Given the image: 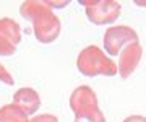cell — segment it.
I'll return each mask as SVG.
<instances>
[{
	"label": "cell",
	"instance_id": "1",
	"mask_svg": "<svg viewBox=\"0 0 146 122\" xmlns=\"http://www.w3.org/2000/svg\"><path fill=\"white\" fill-rule=\"evenodd\" d=\"M21 15L33 21L34 34L39 43L50 44L58 37L62 25L47 2H25L21 5Z\"/></svg>",
	"mask_w": 146,
	"mask_h": 122
},
{
	"label": "cell",
	"instance_id": "14",
	"mask_svg": "<svg viewBox=\"0 0 146 122\" xmlns=\"http://www.w3.org/2000/svg\"><path fill=\"white\" fill-rule=\"evenodd\" d=\"M123 122H146V117L135 114V116H128L127 119H123Z\"/></svg>",
	"mask_w": 146,
	"mask_h": 122
},
{
	"label": "cell",
	"instance_id": "5",
	"mask_svg": "<svg viewBox=\"0 0 146 122\" xmlns=\"http://www.w3.org/2000/svg\"><path fill=\"white\" fill-rule=\"evenodd\" d=\"M141 57H143V47L140 43H133L127 46L119 55V62H117V69H119L120 77L125 80L128 78L133 72L136 70L140 64Z\"/></svg>",
	"mask_w": 146,
	"mask_h": 122
},
{
	"label": "cell",
	"instance_id": "13",
	"mask_svg": "<svg viewBox=\"0 0 146 122\" xmlns=\"http://www.w3.org/2000/svg\"><path fill=\"white\" fill-rule=\"evenodd\" d=\"M0 81H3V83H7V85H13V83H15L13 78H11V75L8 73L2 65H0Z\"/></svg>",
	"mask_w": 146,
	"mask_h": 122
},
{
	"label": "cell",
	"instance_id": "8",
	"mask_svg": "<svg viewBox=\"0 0 146 122\" xmlns=\"http://www.w3.org/2000/svg\"><path fill=\"white\" fill-rule=\"evenodd\" d=\"M0 34L7 37L13 46H18L21 41V31L18 23H15L11 18H2L0 20Z\"/></svg>",
	"mask_w": 146,
	"mask_h": 122
},
{
	"label": "cell",
	"instance_id": "3",
	"mask_svg": "<svg viewBox=\"0 0 146 122\" xmlns=\"http://www.w3.org/2000/svg\"><path fill=\"white\" fill-rule=\"evenodd\" d=\"M84 7L86 16L93 25H112L119 20L120 13H122V7L119 2L115 0H86V2H80Z\"/></svg>",
	"mask_w": 146,
	"mask_h": 122
},
{
	"label": "cell",
	"instance_id": "7",
	"mask_svg": "<svg viewBox=\"0 0 146 122\" xmlns=\"http://www.w3.org/2000/svg\"><path fill=\"white\" fill-rule=\"evenodd\" d=\"M13 104L21 107L26 116H31L41 106V98L33 88H21L13 95Z\"/></svg>",
	"mask_w": 146,
	"mask_h": 122
},
{
	"label": "cell",
	"instance_id": "10",
	"mask_svg": "<svg viewBox=\"0 0 146 122\" xmlns=\"http://www.w3.org/2000/svg\"><path fill=\"white\" fill-rule=\"evenodd\" d=\"M75 122H106V117L102 114V111L98 107H91L86 111L75 114Z\"/></svg>",
	"mask_w": 146,
	"mask_h": 122
},
{
	"label": "cell",
	"instance_id": "11",
	"mask_svg": "<svg viewBox=\"0 0 146 122\" xmlns=\"http://www.w3.org/2000/svg\"><path fill=\"white\" fill-rule=\"evenodd\" d=\"M15 49H16V46H13L7 37H3L0 34V55H11L15 52Z\"/></svg>",
	"mask_w": 146,
	"mask_h": 122
},
{
	"label": "cell",
	"instance_id": "2",
	"mask_svg": "<svg viewBox=\"0 0 146 122\" xmlns=\"http://www.w3.org/2000/svg\"><path fill=\"white\" fill-rule=\"evenodd\" d=\"M76 67H78L80 73L84 75V77H98V75L114 77V75L119 73L117 62H114L112 57H109L98 46L84 47L78 54Z\"/></svg>",
	"mask_w": 146,
	"mask_h": 122
},
{
	"label": "cell",
	"instance_id": "4",
	"mask_svg": "<svg viewBox=\"0 0 146 122\" xmlns=\"http://www.w3.org/2000/svg\"><path fill=\"white\" fill-rule=\"evenodd\" d=\"M133 43H140V39H138V33L130 26H123V25L110 26L104 34V49L109 57L120 55V52L127 46Z\"/></svg>",
	"mask_w": 146,
	"mask_h": 122
},
{
	"label": "cell",
	"instance_id": "15",
	"mask_svg": "<svg viewBox=\"0 0 146 122\" xmlns=\"http://www.w3.org/2000/svg\"><path fill=\"white\" fill-rule=\"evenodd\" d=\"M49 7H57V8H62V7L68 5V2H47Z\"/></svg>",
	"mask_w": 146,
	"mask_h": 122
},
{
	"label": "cell",
	"instance_id": "6",
	"mask_svg": "<svg viewBox=\"0 0 146 122\" xmlns=\"http://www.w3.org/2000/svg\"><path fill=\"white\" fill-rule=\"evenodd\" d=\"M70 107L73 114H80L86 109L98 107V96L88 85H81L70 96Z\"/></svg>",
	"mask_w": 146,
	"mask_h": 122
},
{
	"label": "cell",
	"instance_id": "9",
	"mask_svg": "<svg viewBox=\"0 0 146 122\" xmlns=\"http://www.w3.org/2000/svg\"><path fill=\"white\" fill-rule=\"evenodd\" d=\"M0 122H29L25 111L16 104H7L0 107Z\"/></svg>",
	"mask_w": 146,
	"mask_h": 122
},
{
	"label": "cell",
	"instance_id": "12",
	"mask_svg": "<svg viewBox=\"0 0 146 122\" xmlns=\"http://www.w3.org/2000/svg\"><path fill=\"white\" fill-rule=\"evenodd\" d=\"M29 122H58L55 116H50V114H42V116H36L33 117Z\"/></svg>",
	"mask_w": 146,
	"mask_h": 122
}]
</instances>
